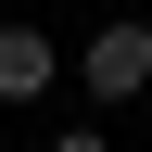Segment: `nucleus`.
<instances>
[{
    "instance_id": "obj_1",
    "label": "nucleus",
    "mask_w": 152,
    "mask_h": 152,
    "mask_svg": "<svg viewBox=\"0 0 152 152\" xmlns=\"http://www.w3.org/2000/svg\"><path fill=\"white\" fill-rule=\"evenodd\" d=\"M140 76H152V26L127 13V26H102V38H89V89H102V102H127Z\"/></svg>"
},
{
    "instance_id": "obj_2",
    "label": "nucleus",
    "mask_w": 152,
    "mask_h": 152,
    "mask_svg": "<svg viewBox=\"0 0 152 152\" xmlns=\"http://www.w3.org/2000/svg\"><path fill=\"white\" fill-rule=\"evenodd\" d=\"M51 89V38L38 26H0V102H38Z\"/></svg>"
},
{
    "instance_id": "obj_3",
    "label": "nucleus",
    "mask_w": 152,
    "mask_h": 152,
    "mask_svg": "<svg viewBox=\"0 0 152 152\" xmlns=\"http://www.w3.org/2000/svg\"><path fill=\"white\" fill-rule=\"evenodd\" d=\"M51 152H102V140H89V127H64V140H51Z\"/></svg>"
}]
</instances>
